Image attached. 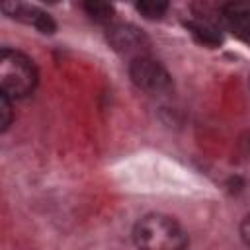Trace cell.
Wrapping results in <instances>:
<instances>
[{"mask_svg": "<svg viewBox=\"0 0 250 250\" xmlns=\"http://www.w3.org/2000/svg\"><path fill=\"white\" fill-rule=\"evenodd\" d=\"M246 31H248V33H250V20H248V21H246Z\"/></svg>", "mask_w": 250, "mask_h": 250, "instance_id": "12", "label": "cell"}, {"mask_svg": "<svg viewBox=\"0 0 250 250\" xmlns=\"http://www.w3.org/2000/svg\"><path fill=\"white\" fill-rule=\"evenodd\" d=\"M2 12L8 18H14L27 25H33L35 29H39L41 33H47V35L55 33V29H57L55 20L47 12H43L41 8L31 6V4H23L18 0H2Z\"/></svg>", "mask_w": 250, "mask_h": 250, "instance_id": "5", "label": "cell"}, {"mask_svg": "<svg viewBox=\"0 0 250 250\" xmlns=\"http://www.w3.org/2000/svg\"><path fill=\"white\" fill-rule=\"evenodd\" d=\"M217 8L232 21L246 23L250 20V0H217Z\"/></svg>", "mask_w": 250, "mask_h": 250, "instance_id": "7", "label": "cell"}, {"mask_svg": "<svg viewBox=\"0 0 250 250\" xmlns=\"http://www.w3.org/2000/svg\"><path fill=\"white\" fill-rule=\"evenodd\" d=\"M240 236H242L244 244H248V246H250V215H248V217H244V221L240 223Z\"/></svg>", "mask_w": 250, "mask_h": 250, "instance_id": "11", "label": "cell"}, {"mask_svg": "<svg viewBox=\"0 0 250 250\" xmlns=\"http://www.w3.org/2000/svg\"><path fill=\"white\" fill-rule=\"evenodd\" d=\"M82 8L90 20L100 21V23L111 21V18L115 16V8L107 0H84Z\"/></svg>", "mask_w": 250, "mask_h": 250, "instance_id": "8", "label": "cell"}, {"mask_svg": "<svg viewBox=\"0 0 250 250\" xmlns=\"http://www.w3.org/2000/svg\"><path fill=\"white\" fill-rule=\"evenodd\" d=\"M12 119H14V111H12V102H10V96L2 90L0 92V131H8V127L12 125Z\"/></svg>", "mask_w": 250, "mask_h": 250, "instance_id": "10", "label": "cell"}, {"mask_svg": "<svg viewBox=\"0 0 250 250\" xmlns=\"http://www.w3.org/2000/svg\"><path fill=\"white\" fill-rule=\"evenodd\" d=\"M129 76L137 88L146 90V92H164L172 86L170 72L158 61H154L146 55L131 59Z\"/></svg>", "mask_w": 250, "mask_h": 250, "instance_id": "3", "label": "cell"}, {"mask_svg": "<svg viewBox=\"0 0 250 250\" xmlns=\"http://www.w3.org/2000/svg\"><path fill=\"white\" fill-rule=\"evenodd\" d=\"M107 41L109 45L121 53V55H127L131 59L135 57H143L146 55L148 51V37L135 25L131 23H119V25H113L109 27L107 31Z\"/></svg>", "mask_w": 250, "mask_h": 250, "instance_id": "4", "label": "cell"}, {"mask_svg": "<svg viewBox=\"0 0 250 250\" xmlns=\"http://www.w3.org/2000/svg\"><path fill=\"white\" fill-rule=\"evenodd\" d=\"M47 2H59V0H47Z\"/></svg>", "mask_w": 250, "mask_h": 250, "instance_id": "13", "label": "cell"}, {"mask_svg": "<svg viewBox=\"0 0 250 250\" xmlns=\"http://www.w3.org/2000/svg\"><path fill=\"white\" fill-rule=\"evenodd\" d=\"M184 27L193 35V39H195L197 43H201V45H205V47H219L221 41H223L221 33H219L213 25H209V23H205V21L188 20V21H184Z\"/></svg>", "mask_w": 250, "mask_h": 250, "instance_id": "6", "label": "cell"}, {"mask_svg": "<svg viewBox=\"0 0 250 250\" xmlns=\"http://www.w3.org/2000/svg\"><path fill=\"white\" fill-rule=\"evenodd\" d=\"M170 0H135L137 10L141 12V16L148 18V20H158L166 14Z\"/></svg>", "mask_w": 250, "mask_h": 250, "instance_id": "9", "label": "cell"}, {"mask_svg": "<svg viewBox=\"0 0 250 250\" xmlns=\"http://www.w3.org/2000/svg\"><path fill=\"white\" fill-rule=\"evenodd\" d=\"M133 240L146 250H180L188 244V234L182 225L164 213H150L137 221Z\"/></svg>", "mask_w": 250, "mask_h": 250, "instance_id": "1", "label": "cell"}, {"mask_svg": "<svg viewBox=\"0 0 250 250\" xmlns=\"http://www.w3.org/2000/svg\"><path fill=\"white\" fill-rule=\"evenodd\" d=\"M39 74L33 61L16 51L4 47L0 53V86L10 98H25L37 86Z\"/></svg>", "mask_w": 250, "mask_h": 250, "instance_id": "2", "label": "cell"}]
</instances>
